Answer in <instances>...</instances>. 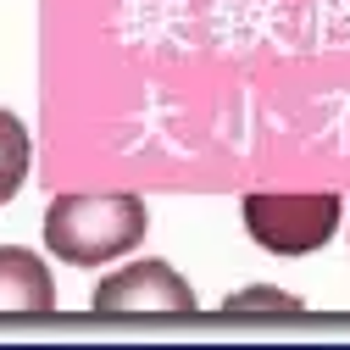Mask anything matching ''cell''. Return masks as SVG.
Returning <instances> with one entry per match:
<instances>
[{"label": "cell", "instance_id": "cell-6", "mask_svg": "<svg viewBox=\"0 0 350 350\" xmlns=\"http://www.w3.org/2000/svg\"><path fill=\"white\" fill-rule=\"evenodd\" d=\"M223 312H278V317H289V312H300V300H295L289 289L256 284V289H239V295H228V300H223Z\"/></svg>", "mask_w": 350, "mask_h": 350}, {"label": "cell", "instance_id": "cell-3", "mask_svg": "<svg viewBox=\"0 0 350 350\" xmlns=\"http://www.w3.org/2000/svg\"><path fill=\"white\" fill-rule=\"evenodd\" d=\"M195 306L200 300L189 278L167 261H128V267L95 284V312L106 317H189Z\"/></svg>", "mask_w": 350, "mask_h": 350}, {"label": "cell", "instance_id": "cell-4", "mask_svg": "<svg viewBox=\"0 0 350 350\" xmlns=\"http://www.w3.org/2000/svg\"><path fill=\"white\" fill-rule=\"evenodd\" d=\"M0 312H56V278L23 245H0Z\"/></svg>", "mask_w": 350, "mask_h": 350}, {"label": "cell", "instance_id": "cell-2", "mask_svg": "<svg viewBox=\"0 0 350 350\" xmlns=\"http://www.w3.org/2000/svg\"><path fill=\"white\" fill-rule=\"evenodd\" d=\"M239 217L267 256H317L339 228V195H245Z\"/></svg>", "mask_w": 350, "mask_h": 350}, {"label": "cell", "instance_id": "cell-1", "mask_svg": "<svg viewBox=\"0 0 350 350\" xmlns=\"http://www.w3.org/2000/svg\"><path fill=\"white\" fill-rule=\"evenodd\" d=\"M139 195H56L45 211V245L67 267H106L145 239Z\"/></svg>", "mask_w": 350, "mask_h": 350}, {"label": "cell", "instance_id": "cell-5", "mask_svg": "<svg viewBox=\"0 0 350 350\" xmlns=\"http://www.w3.org/2000/svg\"><path fill=\"white\" fill-rule=\"evenodd\" d=\"M28 167H33V139H28L23 117L0 106V206H6V200L23 189Z\"/></svg>", "mask_w": 350, "mask_h": 350}]
</instances>
